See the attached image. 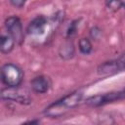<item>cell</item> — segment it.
Segmentation results:
<instances>
[{
    "label": "cell",
    "mask_w": 125,
    "mask_h": 125,
    "mask_svg": "<svg viewBox=\"0 0 125 125\" xmlns=\"http://www.w3.org/2000/svg\"><path fill=\"white\" fill-rule=\"evenodd\" d=\"M83 98L82 90H75L62 98L57 100L56 102L50 104L43 111V113L51 118H59L62 116L67 110L73 109L79 105Z\"/></svg>",
    "instance_id": "cell-1"
},
{
    "label": "cell",
    "mask_w": 125,
    "mask_h": 125,
    "mask_svg": "<svg viewBox=\"0 0 125 125\" xmlns=\"http://www.w3.org/2000/svg\"><path fill=\"white\" fill-rule=\"evenodd\" d=\"M23 70L15 63L7 62L1 67V81L9 88H19L23 81Z\"/></svg>",
    "instance_id": "cell-2"
},
{
    "label": "cell",
    "mask_w": 125,
    "mask_h": 125,
    "mask_svg": "<svg viewBox=\"0 0 125 125\" xmlns=\"http://www.w3.org/2000/svg\"><path fill=\"white\" fill-rule=\"evenodd\" d=\"M125 99V88L118 91H111L104 94L91 96L85 100V104L91 107H99Z\"/></svg>",
    "instance_id": "cell-3"
},
{
    "label": "cell",
    "mask_w": 125,
    "mask_h": 125,
    "mask_svg": "<svg viewBox=\"0 0 125 125\" xmlns=\"http://www.w3.org/2000/svg\"><path fill=\"white\" fill-rule=\"evenodd\" d=\"M123 70H125V54L117 59L106 61L99 64L97 67V73L102 76L112 75Z\"/></svg>",
    "instance_id": "cell-4"
},
{
    "label": "cell",
    "mask_w": 125,
    "mask_h": 125,
    "mask_svg": "<svg viewBox=\"0 0 125 125\" xmlns=\"http://www.w3.org/2000/svg\"><path fill=\"white\" fill-rule=\"evenodd\" d=\"M4 26L6 28L7 33L12 35L16 40L17 44L21 45L24 40L23 27L21 19L18 16H10L6 18L4 21Z\"/></svg>",
    "instance_id": "cell-5"
},
{
    "label": "cell",
    "mask_w": 125,
    "mask_h": 125,
    "mask_svg": "<svg viewBox=\"0 0 125 125\" xmlns=\"http://www.w3.org/2000/svg\"><path fill=\"white\" fill-rule=\"evenodd\" d=\"M1 99L5 101H12L15 103H19L21 104H29L31 103V99L21 92L17 91V88H9L3 89L1 91Z\"/></svg>",
    "instance_id": "cell-6"
},
{
    "label": "cell",
    "mask_w": 125,
    "mask_h": 125,
    "mask_svg": "<svg viewBox=\"0 0 125 125\" xmlns=\"http://www.w3.org/2000/svg\"><path fill=\"white\" fill-rule=\"evenodd\" d=\"M47 24H48V20L46 17L42 15L37 16L28 23L26 27V33L33 36L42 35L45 32Z\"/></svg>",
    "instance_id": "cell-7"
},
{
    "label": "cell",
    "mask_w": 125,
    "mask_h": 125,
    "mask_svg": "<svg viewBox=\"0 0 125 125\" xmlns=\"http://www.w3.org/2000/svg\"><path fill=\"white\" fill-rule=\"evenodd\" d=\"M52 86L51 79L46 75L35 76L30 81V87L32 91L36 94H45L47 93Z\"/></svg>",
    "instance_id": "cell-8"
},
{
    "label": "cell",
    "mask_w": 125,
    "mask_h": 125,
    "mask_svg": "<svg viewBox=\"0 0 125 125\" xmlns=\"http://www.w3.org/2000/svg\"><path fill=\"white\" fill-rule=\"evenodd\" d=\"M58 54L62 60H64V61L71 60L75 55V47L72 40L65 38L64 42L60 46Z\"/></svg>",
    "instance_id": "cell-9"
},
{
    "label": "cell",
    "mask_w": 125,
    "mask_h": 125,
    "mask_svg": "<svg viewBox=\"0 0 125 125\" xmlns=\"http://www.w3.org/2000/svg\"><path fill=\"white\" fill-rule=\"evenodd\" d=\"M16 44H17V42L12 35H10L9 33L1 34V36H0V51L2 54L11 53L14 50Z\"/></svg>",
    "instance_id": "cell-10"
},
{
    "label": "cell",
    "mask_w": 125,
    "mask_h": 125,
    "mask_svg": "<svg viewBox=\"0 0 125 125\" xmlns=\"http://www.w3.org/2000/svg\"><path fill=\"white\" fill-rule=\"evenodd\" d=\"M78 49L79 52L83 55H89L93 51V45L91 40L88 37H82L78 40Z\"/></svg>",
    "instance_id": "cell-11"
},
{
    "label": "cell",
    "mask_w": 125,
    "mask_h": 125,
    "mask_svg": "<svg viewBox=\"0 0 125 125\" xmlns=\"http://www.w3.org/2000/svg\"><path fill=\"white\" fill-rule=\"evenodd\" d=\"M104 5L105 8L111 13H116L123 8V4L121 0H105Z\"/></svg>",
    "instance_id": "cell-12"
},
{
    "label": "cell",
    "mask_w": 125,
    "mask_h": 125,
    "mask_svg": "<svg viewBox=\"0 0 125 125\" xmlns=\"http://www.w3.org/2000/svg\"><path fill=\"white\" fill-rule=\"evenodd\" d=\"M78 25H79V20H74L70 22V24L68 25L66 32H65V38L67 39H71L72 37H74L77 33L78 30Z\"/></svg>",
    "instance_id": "cell-13"
},
{
    "label": "cell",
    "mask_w": 125,
    "mask_h": 125,
    "mask_svg": "<svg viewBox=\"0 0 125 125\" xmlns=\"http://www.w3.org/2000/svg\"><path fill=\"white\" fill-rule=\"evenodd\" d=\"M89 34H90V37L93 40H98L102 36V29L97 25L92 26L90 28V30H89Z\"/></svg>",
    "instance_id": "cell-14"
},
{
    "label": "cell",
    "mask_w": 125,
    "mask_h": 125,
    "mask_svg": "<svg viewBox=\"0 0 125 125\" xmlns=\"http://www.w3.org/2000/svg\"><path fill=\"white\" fill-rule=\"evenodd\" d=\"M9 2H10V4L13 7L18 8V9H21V8H22L25 5V3L27 2V0H9Z\"/></svg>",
    "instance_id": "cell-15"
},
{
    "label": "cell",
    "mask_w": 125,
    "mask_h": 125,
    "mask_svg": "<svg viewBox=\"0 0 125 125\" xmlns=\"http://www.w3.org/2000/svg\"><path fill=\"white\" fill-rule=\"evenodd\" d=\"M40 123V120L39 119H35V120H29V121H26L25 124H39Z\"/></svg>",
    "instance_id": "cell-16"
},
{
    "label": "cell",
    "mask_w": 125,
    "mask_h": 125,
    "mask_svg": "<svg viewBox=\"0 0 125 125\" xmlns=\"http://www.w3.org/2000/svg\"><path fill=\"white\" fill-rule=\"evenodd\" d=\"M121 2H122V4H123V8L125 9V0H121Z\"/></svg>",
    "instance_id": "cell-17"
}]
</instances>
